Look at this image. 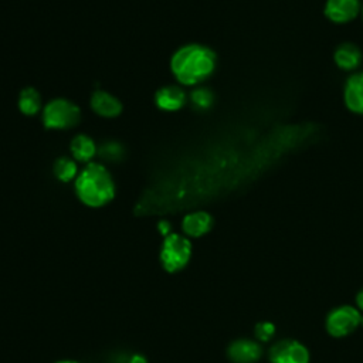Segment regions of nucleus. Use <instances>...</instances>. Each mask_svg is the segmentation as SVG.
Listing matches in <instances>:
<instances>
[{"label": "nucleus", "mask_w": 363, "mask_h": 363, "mask_svg": "<svg viewBox=\"0 0 363 363\" xmlns=\"http://www.w3.org/2000/svg\"><path fill=\"white\" fill-rule=\"evenodd\" d=\"M213 227V217L206 211H194L187 214L182 221V228L189 237H201Z\"/></svg>", "instance_id": "nucleus-12"}, {"label": "nucleus", "mask_w": 363, "mask_h": 363, "mask_svg": "<svg viewBox=\"0 0 363 363\" xmlns=\"http://www.w3.org/2000/svg\"><path fill=\"white\" fill-rule=\"evenodd\" d=\"M71 153L77 162H89L96 155V145L88 135H77L69 145Z\"/></svg>", "instance_id": "nucleus-14"}, {"label": "nucleus", "mask_w": 363, "mask_h": 363, "mask_svg": "<svg viewBox=\"0 0 363 363\" xmlns=\"http://www.w3.org/2000/svg\"><path fill=\"white\" fill-rule=\"evenodd\" d=\"M81 121V109L65 98H55L43 108V122L48 129H71Z\"/></svg>", "instance_id": "nucleus-3"}, {"label": "nucleus", "mask_w": 363, "mask_h": 363, "mask_svg": "<svg viewBox=\"0 0 363 363\" xmlns=\"http://www.w3.org/2000/svg\"><path fill=\"white\" fill-rule=\"evenodd\" d=\"M360 11V0H328L325 4V16L339 24L354 20Z\"/></svg>", "instance_id": "nucleus-7"}, {"label": "nucleus", "mask_w": 363, "mask_h": 363, "mask_svg": "<svg viewBox=\"0 0 363 363\" xmlns=\"http://www.w3.org/2000/svg\"><path fill=\"white\" fill-rule=\"evenodd\" d=\"M18 109L27 115L33 116L41 111V95L33 86H26L18 95Z\"/></svg>", "instance_id": "nucleus-15"}, {"label": "nucleus", "mask_w": 363, "mask_h": 363, "mask_svg": "<svg viewBox=\"0 0 363 363\" xmlns=\"http://www.w3.org/2000/svg\"><path fill=\"white\" fill-rule=\"evenodd\" d=\"M191 257V242L180 234H169L160 248V262L167 272L183 269Z\"/></svg>", "instance_id": "nucleus-4"}, {"label": "nucleus", "mask_w": 363, "mask_h": 363, "mask_svg": "<svg viewBox=\"0 0 363 363\" xmlns=\"http://www.w3.org/2000/svg\"><path fill=\"white\" fill-rule=\"evenodd\" d=\"M360 323H362V325H363V318H362V319H360Z\"/></svg>", "instance_id": "nucleus-24"}, {"label": "nucleus", "mask_w": 363, "mask_h": 363, "mask_svg": "<svg viewBox=\"0 0 363 363\" xmlns=\"http://www.w3.org/2000/svg\"><path fill=\"white\" fill-rule=\"evenodd\" d=\"M54 174L61 182H71L78 176V167L75 160L69 157H58L54 163Z\"/></svg>", "instance_id": "nucleus-16"}, {"label": "nucleus", "mask_w": 363, "mask_h": 363, "mask_svg": "<svg viewBox=\"0 0 363 363\" xmlns=\"http://www.w3.org/2000/svg\"><path fill=\"white\" fill-rule=\"evenodd\" d=\"M78 199L89 207H102L115 196V183L109 170L101 163H88L75 179Z\"/></svg>", "instance_id": "nucleus-2"}, {"label": "nucleus", "mask_w": 363, "mask_h": 363, "mask_svg": "<svg viewBox=\"0 0 363 363\" xmlns=\"http://www.w3.org/2000/svg\"><path fill=\"white\" fill-rule=\"evenodd\" d=\"M362 16H363V7H362Z\"/></svg>", "instance_id": "nucleus-25"}, {"label": "nucleus", "mask_w": 363, "mask_h": 363, "mask_svg": "<svg viewBox=\"0 0 363 363\" xmlns=\"http://www.w3.org/2000/svg\"><path fill=\"white\" fill-rule=\"evenodd\" d=\"M362 51L353 43H343L335 51V62L339 68L345 71H352L357 68L362 62Z\"/></svg>", "instance_id": "nucleus-13"}, {"label": "nucleus", "mask_w": 363, "mask_h": 363, "mask_svg": "<svg viewBox=\"0 0 363 363\" xmlns=\"http://www.w3.org/2000/svg\"><path fill=\"white\" fill-rule=\"evenodd\" d=\"M91 108L102 118H116L122 112V102L106 91H95L91 96Z\"/></svg>", "instance_id": "nucleus-11"}, {"label": "nucleus", "mask_w": 363, "mask_h": 363, "mask_svg": "<svg viewBox=\"0 0 363 363\" xmlns=\"http://www.w3.org/2000/svg\"><path fill=\"white\" fill-rule=\"evenodd\" d=\"M55 363H77V362H72V360H60V362H55Z\"/></svg>", "instance_id": "nucleus-23"}, {"label": "nucleus", "mask_w": 363, "mask_h": 363, "mask_svg": "<svg viewBox=\"0 0 363 363\" xmlns=\"http://www.w3.org/2000/svg\"><path fill=\"white\" fill-rule=\"evenodd\" d=\"M360 312L349 305L335 308L326 318V329L335 337H342L353 332L360 325Z\"/></svg>", "instance_id": "nucleus-5"}, {"label": "nucleus", "mask_w": 363, "mask_h": 363, "mask_svg": "<svg viewBox=\"0 0 363 363\" xmlns=\"http://www.w3.org/2000/svg\"><path fill=\"white\" fill-rule=\"evenodd\" d=\"M275 333V326L269 322H261L255 326V336L258 340L267 342L269 340Z\"/></svg>", "instance_id": "nucleus-19"}, {"label": "nucleus", "mask_w": 363, "mask_h": 363, "mask_svg": "<svg viewBox=\"0 0 363 363\" xmlns=\"http://www.w3.org/2000/svg\"><path fill=\"white\" fill-rule=\"evenodd\" d=\"M356 303H357L359 309L363 311V289L357 294V296H356Z\"/></svg>", "instance_id": "nucleus-20"}, {"label": "nucleus", "mask_w": 363, "mask_h": 363, "mask_svg": "<svg viewBox=\"0 0 363 363\" xmlns=\"http://www.w3.org/2000/svg\"><path fill=\"white\" fill-rule=\"evenodd\" d=\"M155 102L159 109L167 111V112H174L182 109L186 102H187V95L184 89L176 84H169L162 86L156 95H155Z\"/></svg>", "instance_id": "nucleus-8"}, {"label": "nucleus", "mask_w": 363, "mask_h": 363, "mask_svg": "<svg viewBox=\"0 0 363 363\" xmlns=\"http://www.w3.org/2000/svg\"><path fill=\"white\" fill-rule=\"evenodd\" d=\"M130 363H146V360H145V357H142V356H133Z\"/></svg>", "instance_id": "nucleus-21"}, {"label": "nucleus", "mask_w": 363, "mask_h": 363, "mask_svg": "<svg viewBox=\"0 0 363 363\" xmlns=\"http://www.w3.org/2000/svg\"><path fill=\"white\" fill-rule=\"evenodd\" d=\"M271 363H309L308 349L296 340H281L271 347Z\"/></svg>", "instance_id": "nucleus-6"}, {"label": "nucleus", "mask_w": 363, "mask_h": 363, "mask_svg": "<svg viewBox=\"0 0 363 363\" xmlns=\"http://www.w3.org/2000/svg\"><path fill=\"white\" fill-rule=\"evenodd\" d=\"M343 96L349 111L363 115V72L352 74L347 78Z\"/></svg>", "instance_id": "nucleus-10"}, {"label": "nucleus", "mask_w": 363, "mask_h": 363, "mask_svg": "<svg viewBox=\"0 0 363 363\" xmlns=\"http://www.w3.org/2000/svg\"><path fill=\"white\" fill-rule=\"evenodd\" d=\"M191 104L199 108V109H208L213 102H214V95L211 89L206 86H197L191 94H190Z\"/></svg>", "instance_id": "nucleus-17"}, {"label": "nucleus", "mask_w": 363, "mask_h": 363, "mask_svg": "<svg viewBox=\"0 0 363 363\" xmlns=\"http://www.w3.org/2000/svg\"><path fill=\"white\" fill-rule=\"evenodd\" d=\"M216 54L203 44H186L180 47L170 60V69L182 85H199L216 69Z\"/></svg>", "instance_id": "nucleus-1"}, {"label": "nucleus", "mask_w": 363, "mask_h": 363, "mask_svg": "<svg viewBox=\"0 0 363 363\" xmlns=\"http://www.w3.org/2000/svg\"><path fill=\"white\" fill-rule=\"evenodd\" d=\"M123 153L125 152H123L122 145L118 142H113V140L104 143L99 149V155L106 160H121Z\"/></svg>", "instance_id": "nucleus-18"}, {"label": "nucleus", "mask_w": 363, "mask_h": 363, "mask_svg": "<svg viewBox=\"0 0 363 363\" xmlns=\"http://www.w3.org/2000/svg\"><path fill=\"white\" fill-rule=\"evenodd\" d=\"M228 357L234 363H254L261 357V346L255 340L238 339L228 346Z\"/></svg>", "instance_id": "nucleus-9"}, {"label": "nucleus", "mask_w": 363, "mask_h": 363, "mask_svg": "<svg viewBox=\"0 0 363 363\" xmlns=\"http://www.w3.org/2000/svg\"><path fill=\"white\" fill-rule=\"evenodd\" d=\"M160 230L163 231V234H167V231H169V224H167L166 221H164V223L162 221V223H160Z\"/></svg>", "instance_id": "nucleus-22"}]
</instances>
